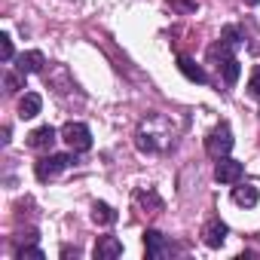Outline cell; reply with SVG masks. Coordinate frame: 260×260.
I'll return each instance as SVG.
<instances>
[{"label":"cell","mask_w":260,"mask_h":260,"mask_svg":"<svg viewBox=\"0 0 260 260\" xmlns=\"http://www.w3.org/2000/svg\"><path fill=\"white\" fill-rule=\"evenodd\" d=\"M61 141L74 150V153H86L92 147V132L86 122H64L61 128Z\"/></svg>","instance_id":"obj_1"},{"label":"cell","mask_w":260,"mask_h":260,"mask_svg":"<svg viewBox=\"0 0 260 260\" xmlns=\"http://www.w3.org/2000/svg\"><path fill=\"white\" fill-rule=\"evenodd\" d=\"M205 150H208V156H214V159H220V156H226V153L233 150V132H230L226 122H220L214 132L205 138Z\"/></svg>","instance_id":"obj_2"},{"label":"cell","mask_w":260,"mask_h":260,"mask_svg":"<svg viewBox=\"0 0 260 260\" xmlns=\"http://www.w3.org/2000/svg\"><path fill=\"white\" fill-rule=\"evenodd\" d=\"M71 162H74L71 153H49V156H43V159L37 162V178H40V181H52L58 172L71 169Z\"/></svg>","instance_id":"obj_3"},{"label":"cell","mask_w":260,"mask_h":260,"mask_svg":"<svg viewBox=\"0 0 260 260\" xmlns=\"http://www.w3.org/2000/svg\"><path fill=\"white\" fill-rule=\"evenodd\" d=\"M242 175H245V166L236 162V159H230V156H220L217 166H214V178H217L220 184H239Z\"/></svg>","instance_id":"obj_4"},{"label":"cell","mask_w":260,"mask_h":260,"mask_svg":"<svg viewBox=\"0 0 260 260\" xmlns=\"http://www.w3.org/2000/svg\"><path fill=\"white\" fill-rule=\"evenodd\" d=\"M226 223L220 220V217H211L205 226H202V242L208 245V248H220L223 242H226Z\"/></svg>","instance_id":"obj_5"},{"label":"cell","mask_w":260,"mask_h":260,"mask_svg":"<svg viewBox=\"0 0 260 260\" xmlns=\"http://www.w3.org/2000/svg\"><path fill=\"white\" fill-rule=\"evenodd\" d=\"M144 248H147V257H150V260H159V257H166V254L172 251L169 239H166L159 230H147V233H144Z\"/></svg>","instance_id":"obj_6"},{"label":"cell","mask_w":260,"mask_h":260,"mask_svg":"<svg viewBox=\"0 0 260 260\" xmlns=\"http://www.w3.org/2000/svg\"><path fill=\"white\" fill-rule=\"evenodd\" d=\"M92 254H95V260H116L122 254V242L116 236H101L95 242V251Z\"/></svg>","instance_id":"obj_7"},{"label":"cell","mask_w":260,"mask_h":260,"mask_svg":"<svg viewBox=\"0 0 260 260\" xmlns=\"http://www.w3.org/2000/svg\"><path fill=\"white\" fill-rule=\"evenodd\" d=\"M55 138H58V132L52 125H40V128H34V132L28 135V147L31 150H49L55 144Z\"/></svg>","instance_id":"obj_8"},{"label":"cell","mask_w":260,"mask_h":260,"mask_svg":"<svg viewBox=\"0 0 260 260\" xmlns=\"http://www.w3.org/2000/svg\"><path fill=\"white\" fill-rule=\"evenodd\" d=\"M43 64H46V58H43V52H37V49L22 52V55L16 58V71H22L25 77H28V74H40Z\"/></svg>","instance_id":"obj_9"},{"label":"cell","mask_w":260,"mask_h":260,"mask_svg":"<svg viewBox=\"0 0 260 260\" xmlns=\"http://www.w3.org/2000/svg\"><path fill=\"white\" fill-rule=\"evenodd\" d=\"M40 107H43V98H40L37 92H25L22 101H19V116H22V119H34V116L40 113Z\"/></svg>","instance_id":"obj_10"},{"label":"cell","mask_w":260,"mask_h":260,"mask_svg":"<svg viewBox=\"0 0 260 260\" xmlns=\"http://www.w3.org/2000/svg\"><path fill=\"white\" fill-rule=\"evenodd\" d=\"M233 202L242 205V208H254V205L260 202V193H257V187H251V184H245V187H233Z\"/></svg>","instance_id":"obj_11"},{"label":"cell","mask_w":260,"mask_h":260,"mask_svg":"<svg viewBox=\"0 0 260 260\" xmlns=\"http://www.w3.org/2000/svg\"><path fill=\"white\" fill-rule=\"evenodd\" d=\"M178 71H181L190 83H205V80H208V77H205V71H202L193 58H187V55H181V58H178Z\"/></svg>","instance_id":"obj_12"},{"label":"cell","mask_w":260,"mask_h":260,"mask_svg":"<svg viewBox=\"0 0 260 260\" xmlns=\"http://www.w3.org/2000/svg\"><path fill=\"white\" fill-rule=\"evenodd\" d=\"M92 220L101 223V226H110V223H116V211L107 202H95L92 205Z\"/></svg>","instance_id":"obj_13"},{"label":"cell","mask_w":260,"mask_h":260,"mask_svg":"<svg viewBox=\"0 0 260 260\" xmlns=\"http://www.w3.org/2000/svg\"><path fill=\"white\" fill-rule=\"evenodd\" d=\"M220 71H223V83H226V86H236V83H239V74H242V64H239L236 58H226V61L220 64Z\"/></svg>","instance_id":"obj_14"},{"label":"cell","mask_w":260,"mask_h":260,"mask_svg":"<svg viewBox=\"0 0 260 260\" xmlns=\"http://www.w3.org/2000/svg\"><path fill=\"white\" fill-rule=\"evenodd\" d=\"M242 40H245V37H242V31H239L236 25H226V28L220 31V43H226L230 49H239V46H242Z\"/></svg>","instance_id":"obj_15"},{"label":"cell","mask_w":260,"mask_h":260,"mask_svg":"<svg viewBox=\"0 0 260 260\" xmlns=\"http://www.w3.org/2000/svg\"><path fill=\"white\" fill-rule=\"evenodd\" d=\"M135 202H138V205H144V208L150 205V208H153V214L162 208V199H159L153 190H138V193H135Z\"/></svg>","instance_id":"obj_16"},{"label":"cell","mask_w":260,"mask_h":260,"mask_svg":"<svg viewBox=\"0 0 260 260\" xmlns=\"http://www.w3.org/2000/svg\"><path fill=\"white\" fill-rule=\"evenodd\" d=\"M19 89H25V74L22 71L7 74V92H19Z\"/></svg>","instance_id":"obj_17"},{"label":"cell","mask_w":260,"mask_h":260,"mask_svg":"<svg viewBox=\"0 0 260 260\" xmlns=\"http://www.w3.org/2000/svg\"><path fill=\"white\" fill-rule=\"evenodd\" d=\"M0 58L13 61V37L10 34H0Z\"/></svg>","instance_id":"obj_18"},{"label":"cell","mask_w":260,"mask_h":260,"mask_svg":"<svg viewBox=\"0 0 260 260\" xmlns=\"http://www.w3.org/2000/svg\"><path fill=\"white\" fill-rule=\"evenodd\" d=\"M19 260H25V257H31V260H43V251L40 248H34V245H25V248H19V254H16Z\"/></svg>","instance_id":"obj_19"},{"label":"cell","mask_w":260,"mask_h":260,"mask_svg":"<svg viewBox=\"0 0 260 260\" xmlns=\"http://www.w3.org/2000/svg\"><path fill=\"white\" fill-rule=\"evenodd\" d=\"M248 92H251L254 98H260V64L251 71V80H248Z\"/></svg>","instance_id":"obj_20"},{"label":"cell","mask_w":260,"mask_h":260,"mask_svg":"<svg viewBox=\"0 0 260 260\" xmlns=\"http://www.w3.org/2000/svg\"><path fill=\"white\" fill-rule=\"evenodd\" d=\"M245 4H248V7H257V4H260V0H245Z\"/></svg>","instance_id":"obj_21"}]
</instances>
